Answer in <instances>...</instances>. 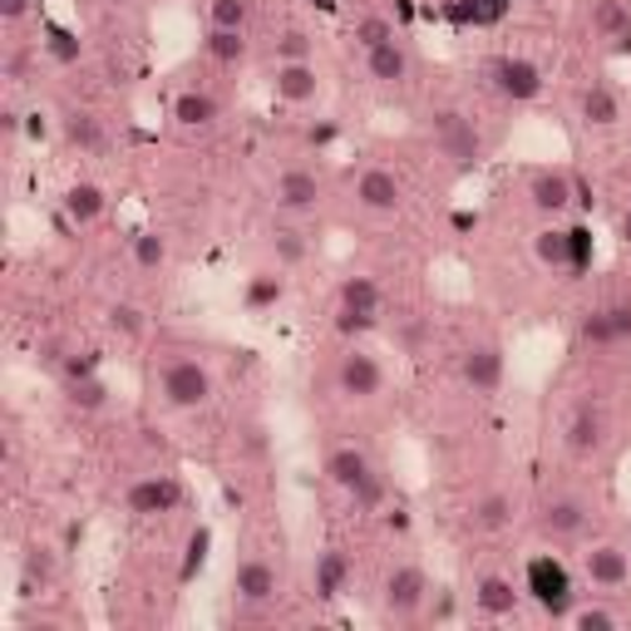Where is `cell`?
I'll use <instances>...</instances> for the list:
<instances>
[{"instance_id":"6da1fadb","label":"cell","mask_w":631,"mask_h":631,"mask_svg":"<svg viewBox=\"0 0 631 631\" xmlns=\"http://www.w3.org/2000/svg\"><path fill=\"white\" fill-rule=\"evenodd\" d=\"M158 395H163L168 410H203L213 400V371L193 355H173L158 371Z\"/></svg>"},{"instance_id":"7a4b0ae2","label":"cell","mask_w":631,"mask_h":631,"mask_svg":"<svg viewBox=\"0 0 631 631\" xmlns=\"http://www.w3.org/2000/svg\"><path fill=\"white\" fill-rule=\"evenodd\" d=\"M523 592H529L548 617L568 621V611H572V572H568V562H562V558H553V553L529 558V568H523Z\"/></svg>"},{"instance_id":"3957f363","label":"cell","mask_w":631,"mask_h":631,"mask_svg":"<svg viewBox=\"0 0 631 631\" xmlns=\"http://www.w3.org/2000/svg\"><path fill=\"white\" fill-rule=\"evenodd\" d=\"M429 592H435V587H429V572L414 568V562H400V568L385 578V587H380V607H385V617L410 621V617L425 611Z\"/></svg>"},{"instance_id":"277c9868","label":"cell","mask_w":631,"mask_h":631,"mask_svg":"<svg viewBox=\"0 0 631 631\" xmlns=\"http://www.w3.org/2000/svg\"><path fill=\"white\" fill-rule=\"evenodd\" d=\"M429 129H435L439 154H445L454 168H474L478 158H484V138H478V129L469 124L459 109H439V114H429Z\"/></svg>"},{"instance_id":"5b68a950","label":"cell","mask_w":631,"mask_h":631,"mask_svg":"<svg viewBox=\"0 0 631 631\" xmlns=\"http://www.w3.org/2000/svg\"><path fill=\"white\" fill-rule=\"evenodd\" d=\"M183 498H187L183 478H173V474H144V478H134V484H129L124 508L134 518H163V513H173V508H183Z\"/></svg>"},{"instance_id":"8992f818","label":"cell","mask_w":631,"mask_h":631,"mask_svg":"<svg viewBox=\"0 0 631 631\" xmlns=\"http://www.w3.org/2000/svg\"><path fill=\"white\" fill-rule=\"evenodd\" d=\"M380 390H385V365L375 361L371 351L351 345V351L336 361V395H345V400L365 404V400H375Z\"/></svg>"},{"instance_id":"52a82bcc","label":"cell","mask_w":631,"mask_h":631,"mask_svg":"<svg viewBox=\"0 0 631 631\" xmlns=\"http://www.w3.org/2000/svg\"><path fill=\"white\" fill-rule=\"evenodd\" d=\"M488 80H494V89L503 94L508 104H533L543 94V70L529 54H498V60L488 64Z\"/></svg>"},{"instance_id":"ba28073f","label":"cell","mask_w":631,"mask_h":631,"mask_svg":"<svg viewBox=\"0 0 631 631\" xmlns=\"http://www.w3.org/2000/svg\"><path fill=\"white\" fill-rule=\"evenodd\" d=\"M232 597L238 607H271L281 597V578L267 558H242L232 568Z\"/></svg>"},{"instance_id":"9c48e42d","label":"cell","mask_w":631,"mask_h":631,"mask_svg":"<svg viewBox=\"0 0 631 631\" xmlns=\"http://www.w3.org/2000/svg\"><path fill=\"white\" fill-rule=\"evenodd\" d=\"M355 203H361L365 213L390 218V213H400V207H404V187H400V178H395L390 168H365V173L355 178Z\"/></svg>"},{"instance_id":"30bf717a","label":"cell","mask_w":631,"mask_h":631,"mask_svg":"<svg viewBox=\"0 0 631 631\" xmlns=\"http://www.w3.org/2000/svg\"><path fill=\"white\" fill-rule=\"evenodd\" d=\"M271 203H277L281 213H316V207H321V178L306 173V168H287V173H277V183H271Z\"/></svg>"},{"instance_id":"8fae6325","label":"cell","mask_w":631,"mask_h":631,"mask_svg":"<svg viewBox=\"0 0 631 631\" xmlns=\"http://www.w3.org/2000/svg\"><path fill=\"white\" fill-rule=\"evenodd\" d=\"M271 94H277L281 104H311L321 94V70H316V60L277 64V70H271Z\"/></svg>"},{"instance_id":"7c38bea8","label":"cell","mask_w":631,"mask_h":631,"mask_svg":"<svg viewBox=\"0 0 631 631\" xmlns=\"http://www.w3.org/2000/svg\"><path fill=\"white\" fill-rule=\"evenodd\" d=\"M572 197H578V183H572L562 168H538V173L529 178V203L538 207L543 218H558V213H568Z\"/></svg>"},{"instance_id":"4fadbf2b","label":"cell","mask_w":631,"mask_h":631,"mask_svg":"<svg viewBox=\"0 0 631 631\" xmlns=\"http://www.w3.org/2000/svg\"><path fill=\"white\" fill-rule=\"evenodd\" d=\"M459 375L474 395H494L503 385V351L498 345H469L464 361H459Z\"/></svg>"},{"instance_id":"5bb4252c","label":"cell","mask_w":631,"mask_h":631,"mask_svg":"<svg viewBox=\"0 0 631 631\" xmlns=\"http://www.w3.org/2000/svg\"><path fill=\"white\" fill-rule=\"evenodd\" d=\"M321 474L331 478V484L341 488V494H355V488H361L365 478L375 474V464H371V454H365V449H355V445H336L331 454H326Z\"/></svg>"},{"instance_id":"9a60e30c","label":"cell","mask_w":631,"mask_h":631,"mask_svg":"<svg viewBox=\"0 0 631 631\" xmlns=\"http://www.w3.org/2000/svg\"><path fill=\"white\" fill-rule=\"evenodd\" d=\"M345 587H351V562H345L341 548L316 553V568H311V592L316 602H341Z\"/></svg>"},{"instance_id":"2e32d148","label":"cell","mask_w":631,"mask_h":631,"mask_svg":"<svg viewBox=\"0 0 631 631\" xmlns=\"http://www.w3.org/2000/svg\"><path fill=\"white\" fill-rule=\"evenodd\" d=\"M587 582L592 587H627L631 582V553L621 543H597L587 553Z\"/></svg>"},{"instance_id":"e0dca14e","label":"cell","mask_w":631,"mask_h":631,"mask_svg":"<svg viewBox=\"0 0 631 631\" xmlns=\"http://www.w3.org/2000/svg\"><path fill=\"white\" fill-rule=\"evenodd\" d=\"M60 207H64V222H70V228H89V222L104 218L109 193H104L99 183H70L64 197H60Z\"/></svg>"},{"instance_id":"ac0fdd59","label":"cell","mask_w":631,"mask_h":631,"mask_svg":"<svg viewBox=\"0 0 631 631\" xmlns=\"http://www.w3.org/2000/svg\"><path fill=\"white\" fill-rule=\"evenodd\" d=\"M562 439H568V449L578 459H592L602 445H607V420H602V410H592V404H582L578 414L568 420V429H562Z\"/></svg>"},{"instance_id":"d6986e66","label":"cell","mask_w":631,"mask_h":631,"mask_svg":"<svg viewBox=\"0 0 631 631\" xmlns=\"http://www.w3.org/2000/svg\"><path fill=\"white\" fill-rule=\"evenodd\" d=\"M222 119V104L218 94H207V89H183L173 99V124L178 129H213Z\"/></svg>"},{"instance_id":"ffe728a7","label":"cell","mask_w":631,"mask_h":631,"mask_svg":"<svg viewBox=\"0 0 631 631\" xmlns=\"http://www.w3.org/2000/svg\"><path fill=\"white\" fill-rule=\"evenodd\" d=\"M587 518H592V508L582 503V498H553L548 508H543V533L548 538H578L582 529H587Z\"/></svg>"},{"instance_id":"44dd1931","label":"cell","mask_w":631,"mask_h":631,"mask_svg":"<svg viewBox=\"0 0 631 631\" xmlns=\"http://www.w3.org/2000/svg\"><path fill=\"white\" fill-rule=\"evenodd\" d=\"M287 267H257L247 277V287H242V306L247 311H277L281 301H287V277H281Z\"/></svg>"},{"instance_id":"7402d4cb","label":"cell","mask_w":631,"mask_h":631,"mask_svg":"<svg viewBox=\"0 0 631 631\" xmlns=\"http://www.w3.org/2000/svg\"><path fill=\"white\" fill-rule=\"evenodd\" d=\"M469 518H474V529H478V533H503V529H513L518 503H513V494L494 488V494H478V498H474Z\"/></svg>"},{"instance_id":"603a6c76","label":"cell","mask_w":631,"mask_h":631,"mask_svg":"<svg viewBox=\"0 0 631 631\" xmlns=\"http://www.w3.org/2000/svg\"><path fill=\"white\" fill-rule=\"evenodd\" d=\"M365 70H371V80L375 84H404L410 80V50H404L400 40H390V45H375V50H365Z\"/></svg>"},{"instance_id":"cb8c5ba5","label":"cell","mask_w":631,"mask_h":631,"mask_svg":"<svg viewBox=\"0 0 631 631\" xmlns=\"http://www.w3.org/2000/svg\"><path fill=\"white\" fill-rule=\"evenodd\" d=\"M518 602H523V592H518L508 578H494V572H488V578L474 582V607L484 611V617H513Z\"/></svg>"},{"instance_id":"d4e9b609","label":"cell","mask_w":631,"mask_h":631,"mask_svg":"<svg viewBox=\"0 0 631 631\" xmlns=\"http://www.w3.org/2000/svg\"><path fill=\"white\" fill-rule=\"evenodd\" d=\"M60 138L80 154H94V148H104V119L89 109H70V114H60Z\"/></svg>"},{"instance_id":"484cf974","label":"cell","mask_w":631,"mask_h":631,"mask_svg":"<svg viewBox=\"0 0 631 631\" xmlns=\"http://www.w3.org/2000/svg\"><path fill=\"white\" fill-rule=\"evenodd\" d=\"M578 345H582V351H611V345H621L617 321H611V311H607V306L587 311V316L578 321Z\"/></svg>"},{"instance_id":"4316f807","label":"cell","mask_w":631,"mask_h":631,"mask_svg":"<svg viewBox=\"0 0 631 631\" xmlns=\"http://www.w3.org/2000/svg\"><path fill=\"white\" fill-rule=\"evenodd\" d=\"M336 311H361V316H380V287L375 277H345L336 291Z\"/></svg>"},{"instance_id":"83f0119b","label":"cell","mask_w":631,"mask_h":631,"mask_svg":"<svg viewBox=\"0 0 631 631\" xmlns=\"http://www.w3.org/2000/svg\"><path fill=\"white\" fill-rule=\"evenodd\" d=\"M617 119H621V99L607 89V84L582 89V124H587V129H611Z\"/></svg>"},{"instance_id":"f1b7e54d","label":"cell","mask_w":631,"mask_h":631,"mask_svg":"<svg viewBox=\"0 0 631 631\" xmlns=\"http://www.w3.org/2000/svg\"><path fill=\"white\" fill-rule=\"evenodd\" d=\"M508 5H513V0H454V5H449V21H454V25H478V31H484V25L503 21Z\"/></svg>"},{"instance_id":"f546056e","label":"cell","mask_w":631,"mask_h":631,"mask_svg":"<svg viewBox=\"0 0 631 631\" xmlns=\"http://www.w3.org/2000/svg\"><path fill=\"white\" fill-rule=\"evenodd\" d=\"M64 400H70V410H80V414H99L104 404H109V380H104V375L70 380L64 385Z\"/></svg>"},{"instance_id":"4dcf8cb0","label":"cell","mask_w":631,"mask_h":631,"mask_svg":"<svg viewBox=\"0 0 631 631\" xmlns=\"http://www.w3.org/2000/svg\"><path fill=\"white\" fill-rule=\"evenodd\" d=\"M104 326H109L119 341H144L148 316H144V306H134V301H114V306L104 311Z\"/></svg>"},{"instance_id":"1f68e13d","label":"cell","mask_w":631,"mask_h":631,"mask_svg":"<svg viewBox=\"0 0 631 631\" xmlns=\"http://www.w3.org/2000/svg\"><path fill=\"white\" fill-rule=\"evenodd\" d=\"M203 50L213 54L218 64H242V60H247V35L213 25V31H207V40H203Z\"/></svg>"},{"instance_id":"d6a6232c","label":"cell","mask_w":631,"mask_h":631,"mask_svg":"<svg viewBox=\"0 0 631 631\" xmlns=\"http://www.w3.org/2000/svg\"><path fill=\"white\" fill-rule=\"evenodd\" d=\"M533 257H538L548 271H568V228L533 232Z\"/></svg>"},{"instance_id":"836d02e7","label":"cell","mask_w":631,"mask_h":631,"mask_svg":"<svg viewBox=\"0 0 631 631\" xmlns=\"http://www.w3.org/2000/svg\"><path fill=\"white\" fill-rule=\"evenodd\" d=\"M45 50H50L54 64H80L84 60V40L70 31V25H60V21L45 25Z\"/></svg>"},{"instance_id":"e575fe53","label":"cell","mask_w":631,"mask_h":631,"mask_svg":"<svg viewBox=\"0 0 631 631\" xmlns=\"http://www.w3.org/2000/svg\"><path fill=\"white\" fill-rule=\"evenodd\" d=\"M627 21H631V11L621 0H592V35H597V40H617Z\"/></svg>"},{"instance_id":"d590c367","label":"cell","mask_w":631,"mask_h":631,"mask_svg":"<svg viewBox=\"0 0 631 631\" xmlns=\"http://www.w3.org/2000/svg\"><path fill=\"white\" fill-rule=\"evenodd\" d=\"M592 257H597V238H592V222H572L568 228V271H592Z\"/></svg>"},{"instance_id":"8d00e7d4","label":"cell","mask_w":631,"mask_h":631,"mask_svg":"<svg viewBox=\"0 0 631 631\" xmlns=\"http://www.w3.org/2000/svg\"><path fill=\"white\" fill-rule=\"evenodd\" d=\"M207 553H213V529L203 523V529H193V538H187V548H183V568H178V582H183V587L207 568Z\"/></svg>"},{"instance_id":"74e56055","label":"cell","mask_w":631,"mask_h":631,"mask_svg":"<svg viewBox=\"0 0 631 631\" xmlns=\"http://www.w3.org/2000/svg\"><path fill=\"white\" fill-rule=\"evenodd\" d=\"M134 262L144 271H163L168 267V238H163V232H138V238H134Z\"/></svg>"},{"instance_id":"f35d334b","label":"cell","mask_w":631,"mask_h":631,"mask_svg":"<svg viewBox=\"0 0 631 631\" xmlns=\"http://www.w3.org/2000/svg\"><path fill=\"white\" fill-rule=\"evenodd\" d=\"M271 252H277V267H301L306 262V238L296 228H271Z\"/></svg>"},{"instance_id":"ab89813d","label":"cell","mask_w":631,"mask_h":631,"mask_svg":"<svg viewBox=\"0 0 631 631\" xmlns=\"http://www.w3.org/2000/svg\"><path fill=\"white\" fill-rule=\"evenodd\" d=\"M247 15H252L247 0H213L207 5V21L222 25V31H247Z\"/></svg>"},{"instance_id":"60d3db41","label":"cell","mask_w":631,"mask_h":631,"mask_svg":"<svg viewBox=\"0 0 631 631\" xmlns=\"http://www.w3.org/2000/svg\"><path fill=\"white\" fill-rule=\"evenodd\" d=\"M21 578H31V582H40V587H50V578H54V548H25V558H21Z\"/></svg>"},{"instance_id":"b9f144b4","label":"cell","mask_w":631,"mask_h":631,"mask_svg":"<svg viewBox=\"0 0 631 631\" xmlns=\"http://www.w3.org/2000/svg\"><path fill=\"white\" fill-rule=\"evenodd\" d=\"M311 50H316V40H311L306 31H281V35H277V64L311 60Z\"/></svg>"},{"instance_id":"7bdbcfd3","label":"cell","mask_w":631,"mask_h":631,"mask_svg":"<svg viewBox=\"0 0 631 631\" xmlns=\"http://www.w3.org/2000/svg\"><path fill=\"white\" fill-rule=\"evenodd\" d=\"M355 40H361L365 50H375V45H390L395 40V25L385 21V15H365V21H355Z\"/></svg>"},{"instance_id":"ee69618b","label":"cell","mask_w":631,"mask_h":631,"mask_svg":"<svg viewBox=\"0 0 631 631\" xmlns=\"http://www.w3.org/2000/svg\"><path fill=\"white\" fill-rule=\"evenodd\" d=\"M568 621H572L578 631H611V627H617V617H611L607 607H572Z\"/></svg>"},{"instance_id":"f6af8a7d","label":"cell","mask_w":631,"mask_h":631,"mask_svg":"<svg viewBox=\"0 0 631 631\" xmlns=\"http://www.w3.org/2000/svg\"><path fill=\"white\" fill-rule=\"evenodd\" d=\"M380 326V316H361V311H336V331L351 341V336H365Z\"/></svg>"},{"instance_id":"bcb514c9","label":"cell","mask_w":631,"mask_h":631,"mask_svg":"<svg viewBox=\"0 0 631 631\" xmlns=\"http://www.w3.org/2000/svg\"><path fill=\"white\" fill-rule=\"evenodd\" d=\"M454 611H459V597H454L449 587L429 592V602H425V617H429V621H454Z\"/></svg>"},{"instance_id":"7dc6e473","label":"cell","mask_w":631,"mask_h":631,"mask_svg":"<svg viewBox=\"0 0 631 631\" xmlns=\"http://www.w3.org/2000/svg\"><path fill=\"white\" fill-rule=\"evenodd\" d=\"M351 498H355V508H365V513H375V508L385 503V478H380V474H371L361 488H355Z\"/></svg>"},{"instance_id":"c3c4849f","label":"cell","mask_w":631,"mask_h":631,"mask_svg":"<svg viewBox=\"0 0 631 631\" xmlns=\"http://www.w3.org/2000/svg\"><path fill=\"white\" fill-rule=\"evenodd\" d=\"M84 375H99V361H94V355H70V361L60 365V380H64V385L84 380Z\"/></svg>"},{"instance_id":"681fc988","label":"cell","mask_w":631,"mask_h":631,"mask_svg":"<svg viewBox=\"0 0 631 631\" xmlns=\"http://www.w3.org/2000/svg\"><path fill=\"white\" fill-rule=\"evenodd\" d=\"M0 134H5V138H21L25 134V114L15 109V104H5V109H0Z\"/></svg>"},{"instance_id":"f907efd6","label":"cell","mask_w":631,"mask_h":631,"mask_svg":"<svg viewBox=\"0 0 631 631\" xmlns=\"http://www.w3.org/2000/svg\"><path fill=\"white\" fill-rule=\"evenodd\" d=\"M40 361L50 365V371H60V365L70 361V351H64V341H40Z\"/></svg>"},{"instance_id":"816d5d0a","label":"cell","mask_w":631,"mask_h":631,"mask_svg":"<svg viewBox=\"0 0 631 631\" xmlns=\"http://www.w3.org/2000/svg\"><path fill=\"white\" fill-rule=\"evenodd\" d=\"M242 449H247V454H267V429L247 425V429H242Z\"/></svg>"},{"instance_id":"f5cc1de1","label":"cell","mask_w":631,"mask_h":631,"mask_svg":"<svg viewBox=\"0 0 631 631\" xmlns=\"http://www.w3.org/2000/svg\"><path fill=\"white\" fill-rule=\"evenodd\" d=\"M607 311H611V321H617V336L631 341V301H617V306H607Z\"/></svg>"},{"instance_id":"db71d44e","label":"cell","mask_w":631,"mask_h":631,"mask_svg":"<svg viewBox=\"0 0 631 631\" xmlns=\"http://www.w3.org/2000/svg\"><path fill=\"white\" fill-rule=\"evenodd\" d=\"M25 15H31V0H0V21L5 25L25 21Z\"/></svg>"},{"instance_id":"11a10c76","label":"cell","mask_w":631,"mask_h":631,"mask_svg":"<svg viewBox=\"0 0 631 631\" xmlns=\"http://www.w3.org/2000/svg\"><path fill=\"white\" fill-rule=\"evenodd\" d=\"M331 138H336V124H311V129H306V144H311V148H326Z\"/></svg>"},{"instance_id":"9f6ffc18","label":"cell","mask_w":631,"mask_h":631,"mask_svg":"<svg viewBox=\"0 0 631 631\" xmlns=\"http://www.w3.org/2000/svg\"><path fill=\"white\" fill-rule=\"evenodd\" d=\"M25 134H31V138H45V134H50V124H45V114H25Z\"/></svg>"},{"instance_id":"6f0895ef","label":"cell","mask_w":631,"mask_h":631,"mask_svg":"<svg viewBox=\"0 0 631 631\" xmlns=\"http://www.w3.org/2000/svg\"><path fill=\"white\" fill-rule=\"evenodd\" d=\"M611 50H617L621 60H631V21L621 25V35H617V40H611Z\"/></svg>"},{"instance_id":"680465c9","label":"cell","mask_w":631,"mask_h":631,"mask_svg":"<svg viewBox=\"0 0 631 631\" xmlns=\"http://www.w3.org/2000/svg\"><path fill=\"white\" fill-rule=\"evenodd\" d=\"M306 5H311V11H321V15H336V11H341V0H306Z\"/></svg>"},{"instance_id":"91938a15","label":"cell","mask_w":631,"mask_h":631,"mask_svg":"<svg viewBox=\"0 0 631 631\" xmlns=\"http://www.w3.org/2000/svg\"><path fill=\"white\" fill-rule=\"evenodd\" d=\"M617 238H621V242H631V213H621V222H617Z\"/></svg>"},{"instance_id":"94428289","label":"cell","mask_w":631,"mask_h":631,"mask_svg":"<svg viewBox=\"0 0 631 631\" xmlns=\"http://www.w3.org/2000/svg\"><path fill=\"white\" fill-rule=\"evenodd\" d=\"M109 5H134V0H109Z\"/></svg>"}]
</instances>
